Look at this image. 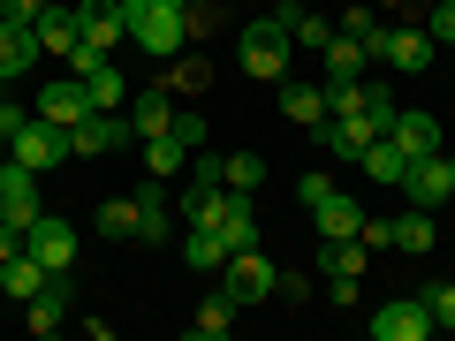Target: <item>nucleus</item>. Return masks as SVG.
<instances>
[{
  "instance_id": "obj_1",
  "label": "nucleus",
  "mask_w": 455,
  "mask_h": 341,
  "mask_svg": "<svg viewBox=\"0 0 455 341\" xmlns=\"http://www.w3.org/2000/svg\"><path fill=\"white\" fill-rule=\"evenodd\" d=\"M122 16H130V38L152 53V61H175V53L190 46V31H182V0H122Z\"/></svg>"
},
{
  "instance_id": "obj_2",
  "label": "nucleus",
  "mask_w": 455,
  "mask_h": 341,
  "mask_svg": "<svg viewBox=\"0 0 455 341\" xmlns=\"http://www.w3.org/2000/svg\"><path fill=\"white\" fill-rule=\"evenodd\" d=\"M289 53H296V38H289V23H281V16H251L243 38H235V61H243V76H266V83L289 76Z\"/></svg>"
},
{
  "instance_id": "obj_3",
  "label": "nucleus",
  "mask_w": 455,
  "mask_h": 341,
  "mask_svg": "<svg viewBox=\"0 0 455 341\" xmlns=\"http://www.w3.org/2000/svg\"><path fill=\"white\" fill-rule=\"evenodd\" d=\"M8 160H23L31 175H53L61 160H76V145H68V130L61 122H46V114H31L16 137H8Z\"/></svg>"
},
{
  "instance_id": "obj_4",
  "label": "nucleus",
  "mask_w": 455,
  "mask_h": 341,
  "mask_svg": "<svg viewBox=\"0 0 455 341\" xmlns=\"http://www.w3.org/2000/svg\"><path fill=\"white\" fill-rule=\"evenodd\" d=\"M220 274H228V296H235L243 311H251V304H274V289H281V266L266 258L259 243H251V250H228Z\"/></svg>"
},
{
  "instance_id": "obj_5",
  "label": "nucleus",
  "mask_w": 455,
  "mask_h": 341,
  "mask_svg": "<svg viewBox=\"0 0 455 341\" xmlns=\"http://www.w3.org/2000/svg\"><path fill=\"white\" fill-rule=\"evenodd\" d=\"M130 137L137 130H130V114H122V107H92L76 130H68V145H76V160H107V152H122Z\"/></svg>"
},
{
  "instance_id": "obj_6",
  "label": "nucleus",
  "mask_w": 455,
  "mask_h": 341,
  "mask_svg": "<svg viewBox=\"0 0 455 341\" xmlns=\"http://www.w3.org/2000/svg\"><path fill=\"white\" fill-rule=\"evenodd\" d=\"M23 250H31L46 274H68V266H76V227H68L61 212H38V220L23 227Z\"/></svg>"
},
{
  "instance_id": "obj_7",
  "label": "nucleus",
  "mask_w": 455,
  "mask_h": 341,
  "mask_svg": "<svg viewBox=\"0 0 455 341\" xmlns=\"http://www.w3.org/2000/svg\"><path fill=\"white\" fill-rule=\"evenodd\" d=\"M364 326H372V341H425L433 334V311H425V296H395V304H379Z\"/></svg>"
},
{
  "instance_id": "obj_8",
  "label": "nucleus",
  "mask_w": 455,
  "mask_h": 341,
  "mask_svg": "<svg viewBox=\"0 0 455 341\" xmlns=\"http://www.w3.org/2000/svg\"><path fill=\"white\" fill-rule=\"evenodd\" d=\"M433 31H425V23H387V46H379V61L387 68H403V76H425V68H433Z\"/></svg>"
},
{
  "instance_id": "obj_9",
  "label": "nucleus",
  "mask_w": 455,
  "mask_h": 341,
  "mask_svg": "<svg viewBox=\"0 0 455 341\" xmlns=\"http://www.w3.org/2000/svg\"><path fill=\"white\" fill-rule=\"evenodd\" d=\"M410 205H425V212H440L455 197V152H433V160H410Z\"/></svg>"
},
{
  "instance_id": "obj_10",
  "label": "nucleus",
  "mask_w": 455,
  "mask_h": 341,
  "mask_svg": "<svg viewBox=\"0 0 455 341\" xmlns=\"http://www.w3.org/2000/svg\"><path fill=\"white\" fill-rule=\"evenodd\" d=\"M357 274H364V243H319V281L334 304H357Z\"/></svg>"
},
{
  "instance_id": "obj_11",
  "label": "nucleus",
  "mask_w": 455,
  "mask_h": 341,
  "mask_svg": "<svg viewBox=\"0 0 455 341\" xmlns=\"http://www.w3.org/2000/svg\"><path fill=\"white\" fill-rule=\"evenodd\" d=\"M38 182H46V175H31L23 160H0V212H8L16 227L38 220Z\"/></svg>"
},
{
  "instance_id": "obj_12",
  "label": "nucleus",
  "mask_w": 455,
  "mask_h": 341,
  "mask_svg": "<svg viewBox=\"0 0 455 341\" xmlns=\"http://www.w3.org/2000/svg\"><path fill=\"white\" fill-rule=\"evenodd\" d=\"M31 114H46V122H61V130H76L84 114H92V91H84V76H53L46 91L31 99Z\"/></svg>"
},
{
  "instance_id": "obj_13",
  "label": "nucleus",
  "mask_w": 455,
  "mask_h": 341,
  "mask_svg": "<svg viewBox=\"0 0 455 341\" xmlns=\"http://www.w3.org/2000/svg\"><path fill=\"white\" fill-rule=\"evenodd\" d=\"M387 137L410 152V160H433V152H448V137H440V122H433L425 107H403V114L387 122Z\"/></svg>"
},
{
  "instance_id": "obj_14",
  "label": "nucleus",
  "mask_w": 455,
  "mask_h": 341,
  "mask_svg": "<svg viewBox=\"0 0 455 341\" xmlns=\"http://www.w3.org/2000/svg\"><path fill=\"white\" fill-rule=\"evenodd\" d=\"M38 61H46L38 53V31L23 16H0V76H31Z\"/></svg>"
},
{
  "instance_id": "obj_15",
  "label": "nucleus",
  "mask_w": 455,
  "mask_h": 341,
  "mask_svg": "<svg viewBox=\"0 0 455 341\" xmlns=\"http://www.w3.org/2000/svg\"><path fill=\"white\" fill-rule=\"evenodd\" d=\"M31 31H38V53H61V61L84 46V16H76V8H38Z\"/></svg>"
},
{
  "instance_id": "obj_16",
  "label": "nucleus",
  "mask_w": 455,
  "mask_h": 341,
  "mask_svg": "<svg viewBox=\"0 0 455 341\" xmlns=\"http://www.w3.org/2000/svg\"><path fill=\"white\" fill-rule=\"evenodd\" d=\"M76 16H84V46H99V53H114L122 38H130V16H122V0H84Z\"/></svg>"
},
{
  "instance_id": "obj_17",
  "label": "nucleus",
  "mask_w": 455,
  "mask_h": 341,
  "mask_svg": "<svg viewBox=\"0 0 455 341\" xmlns=\"http://www.w3.org/2000/svg\"><path fill=\"white\" fill-rule=\"evenodd\" d=\"M23 326H31L38 341H46V334H61V326H68V274H53L46 289H38L31 304H23Z\"/></svg>"
},
{
  "instance_id": "obj_18",
  "label": "nucleus",
  "mask_w": 455,
  "mask_h": 341,
  "mask_svg": "<svg viewBox=\"0 0 455 341\" xmlns=\"http://www.w3.org/2000/svg\"><path fill=\"white\" fill-rule=\"evenodd\" d=\"M364 175H372L379 182V190H403V182H410V152L403 145H395V137H372V145H364Z\"/></svg>"
},
{
  "instance_id": "obj_19",
  "label": "nucleus",
  "mask_w": 455,
  "mask_h": 341,
  "mask_svg": "<svg viewBox=\"0 0 455 341\" xmlns=\"http://www.w3.org/2000/svg\"><path fill=\"white\" fill-rule=\"evenodd\" d=\"M311 220H319V243H357V227H364V212H357V197H326V205H311Z\"/></svg>"
},
{
  "instance_id": "obj_20",
  "label": "nucleus",
  "mask_w": 455,
  "mask_h": 341,
  "mask_svg": "<svg viewBox=\"0 0 455 341\" xmlns=\"http://www.w3.org/2000/svg\"><path fill=\"white\" fill-rule=\"evenodd\" d=\"M137 243H152V250L167 243V175H152L137 190Z\"/></svg>"
},
{
  "instance_id": "obj_21",
  "label": "nucleus",
  "mask_w": 455,
  "mask_h": 341,
  "mask_svg": "<svg viewBox=\"0 0 455 341\" xmlns=\"http://www.w3.org/2000/svg\"><path fill=\"white\" fill-rule=\"evenodd\" d=\"M281 114H289L296 130H319L326 122V83H289L281 76Z\"/></svg>"
},
{
  "instance_id": "obj_22",
  "label": "nucleus",
  "mask_w": 455,
  "mask_h": 341,
  "mask_svg": "<svg viewBox=\"0 0 455 341\" xmlns=\"http://www.w3.org/2000/svg\"><path fill=\"white\" fill-rule=\"evenodd\" d=\"M46 281H53V274H46V266L31 258V250H16V258H0V296H16V304H31V296L46 289Z\"/></svg>"
},
{
  "instance_id": "obj_23",
  "label": "nucleus",
  "mask_w": 455,
  "mask_h": 341,
  "mask_svg": "<svg viewBox=\"0 0 455 341\" xmlns=\"http://www.w3.org/2000/svg\"><path fill=\"white\" fill-rule=\"evenodd\" d=\"M167 122H175V107H167V76H160V83H145V91L130 99V130L137 137H160Z\"/></svg>"
},
{
  "instance_id": "obj_24",
  "label": "nucleus",
  "mask_w": 455,
  "mask_h": 341,
  "mask_svg": "<svg viewBox=\"0 0 455 341\" xmlns=\"http://www.w3.org/2000/svg\"><path fill=\"white\" fill-rule=\"evenodd\" d=\"M212 227L228 235V250H251V243H259V212H251V197H243V190L220 197V220H212Z\"/></svg>"
},
{
  "instance_id": "obj_25",
  "label": "nucleus",
  "mask_w": 455,
  "mask_h": 341,
  "mask_svg": "<svg viewBox=\"0 0 455 341\" xmlns=\"http://www.w3.org/2000/svg\"><path fill=\"white\" fill-rule=\"evenodd\" d=\"M433 243H440V220H433L425 205H410L403 220H395V250H403V258H425Z\"/></svg>"
},
{
  "instance_id": "obj_26",
  "label": "nucleus",
  "mask_w": 455,
  "mask_h": 341,
  "mask_svg": "<svg viewBox=\"0 0 455 341\" xmlns=\"http://www.w3.org/2000/svg\"><path fill=\"white\" fill-rule=\"evenodd\" d=\"M235 311H243V304H235V296H205V304H197V319H190V341H228V326H235Z\"/></svg>"
},
{
  "instance_id": "obj_27",
  "label": "nucleus",
  "mask_w": 455,
  "mask_h": 341,
  "mask_svg": "<svg viewBox=\"0 0 455 341\" xmlns=\"http://www.w3.org/2000/svg\"><path fill=\"white\" fill-rule=\"evenodd\" d=\"M319 61H326V76H364V68H372V53H364V38L334 31V38L319 46Z\"/></svg>"
},
{
  "instance_id": "obj_28",
  "label": "nucleus",
  "mask_w": 455,
  "mask_h": 341,
  "mask_svg": "<svg viewBox=\"0 0 455 341\" xmlns=\"http://www.w3.org/2000/svg\"><path fill=\"white\" fill-rule=\"evenodd\" d=\"M182 266L220 274V266H228V235H220V227H190V235H182Z\"/></svg>"
},
{
  "instance_id": "obj_29",
  "label": "nucleus",
  "mask_w": 455,
  "mask_h": 341,
  "mask_svg": "<svg viewBox=\"0 0 455 341\" xmlns=\"http://www.w3.org/2000/svg\"><path fill=\"white\" fill-rule=\"evenodd\" d=\"M145 167H152V175H167V182H175L182 167H190V145H182L175 130H160V137H145Z\"/></svg>"
},
{
  "instance_id": "obj_30",
  "label": "nucleus",
  "mask_w": 455,
  "mask_h": 341,
  "mask_svg": "<svg viewBox=\"0 0 455 341\" xmlns=\"http://www.w3.org/2000/svg\"><path fill=\"white\" fill-rule=\"evenodd\" d=\"M281 23H289V38H296V46H311V53L334 38V23H326L319 8H304V0H296V8H281Z\"/></svg>"
},
{
  "instance_id": "obj_31",
  "label": "nucleus",
  "mask_w": 455,
  "mask_h": 341,
  "mask_svg": "<svg viewBox=\"0 0 455 341\" xmlns=\"http://www.w3.org/2000/svg\"><path fill=\"white\" fill-rule=\"evenodd\" d=\"M220 182H228V190H259V182H266V152H220Z\"/></svg>"
},
{
  "instance_id": "obj_32",
  "label": "nucleus",
  "mask_w": 455,
  "mask_h": 341,
  "mask_svg": "<svg viewBox=\"0 0 455 341\" xmlns=\"http://www.w3.org/2000/svg\"><path fill=\"white\" fill-rule=\"evenodd\" d=\"M220 197H228V182H190V190H182V220L212 227V220H220Z\"/></svg>"
},
{
  "instance_id": "obj_33",
  "label": "nucleus",
  "mask_w": 455,
  "mask_h": 341,
  "mask_svg": "<svg viewBox=\"0 0 455 341\" xmlns=\"http://www.w3.org/2000/svg\"><path fill=\"white\" fill-rule=\"evenodd\" d=\"M99 235H137V190L130 197H99Z\"/></svg>"
},
{
  "instance_id": "obj_34",
  "label": "nucleus",
  "mask_w": 455,
  "mask_h": 341,
  "mask_svg": "<svg viewBox=\"0 0 455 341\" xmlns=\"http://www.w3.org/2000/svg\"><path fill=\"white\" fill-rule=\"evenodd\" d=\"M167 83H175V91H205L212 61H205V53H175V61H167Z\"/></svg>"
},
{
  "instance_id": "obj_35",
  "label": "nucleus",
  "mask_w": 455,
  "mask_h": 341,
  "mask_svg": "<svg viewBox=\"0 0 455 341\" xmlns=\"http://www.w3.org/2000/svg\"><path fill=\"white\" fill-rule=\"evenodd\" d=\"M220 23H228L220 0H182V31H190V38H212Z\"/></svg>"
},
{
  "instance_id": "obj_36",
  "label": "nucleus",
  "mask_w": 455,
  "mask_h": 341,
  "mask_svg": "<svg viewBox=\"0 0 455 341\" xmlns=\"http://www.w3.org/2000/svg\"><path fill=\"white\" fill-rule=\"evenodd\" d=\"M326 114H364V76H326Z\"/></svg>"
},
{
  "instance_id": "obj_37",
  "label": "nucleus",
  "mask_w": 455,
  "mask_h": 341,
  "mask_svg": "<svg viewBox=\"0 0 455 341\" xmlns=\"http://www.w3.org/2000/svg\"><path fill=\"white\" fill-rule=\"evenodd\" d=\"M364 114H372L379 130H387L395 114H403V99H395V83H379V76H364Z\"/></svg>"
},
{
  "instance_id": "obj_38",
  "label": "nucleus",
  "mask_w": 455,
  "mask_h": 341,
  "mask_svg": "<svg viewBox=\"0 0 455 341\" xmlns=\"http://www.w3.org/2000/svg\"><path fill=\"white\" fill-rule=\"evenodd\" d=\"M425 31H433V46H455V0H433L425 8Z\"/></svg>"
},
{
  "instance_id": "obj_39",
  "label": "nucleus",
  "mask_w": 455,
  "mask_h": 341,
  "mask_svg": "<svg viewBox=\"0 0 455 341\" xmlns=\"http://www.w3.org/2000/svg\"><path fill=\"white\" fill-rule=\"evenodd\" d=\"M425 311H433V326H455V281H433L425 289Z\"/></svg>"
},
{
  "instance_id": "obj_40",
  "label": "nucleus",
  "mask_w": 455,
  "mask_h": 341,
  "mask_svg": "<svg viewBox=\"0 0 455 341\" xmlns=\"http://www.w3.org/2000/svg\"><path fill=\"white\" fill-rule=\"evenodd\" d=\"M326 197H334V175H296V205H326Z\"/></svg>"
},
{
  "instance_id": "obj_41",
  "label": "nucleus",
  "mask_w": 455,
  "mask_h": 341,
  "mask_svg": "<svg viewBox=\"0 0 455 341\" xmlns=\"http://www.w3.org/2000/svg\"><path fill=\"white\" fill-rule=\"evenodd\" d=\"M357 243H364V250H395V220H364Z\"/></svg>"
},
{
  "instance_id": "obj_42",
  "label": "nucleus",
  "mask_w": 455,
  "mask_h": 341,
  "mask_svg": "<svg viewBox=\"0 0 455 341\" xmlns=\"http://www.w3.org/2000/svg\"><path fill=\"white\" fill-rule=\"evenodd\" d=\"M167 130H175V137H182V145H190V152L205 145V122H197V114H175V122H167Z\"/></svg>"
},
{
  "instance_id": "obj_43",
  "label": "nucleus",
  "mask_w": 455,
  "mask_h": 341,
  "mask_svg": "<svg viewBox=\"0 0 455 341\" xmlns=\"http://www.w3.org/2000/svg\"><path fill=\"white\" fill-rule=\"evenodd\" d=\"M38 8H61V0H23V23H31V16H38Z\"/></svg>"
},
{
  "instance_id": "obj_44",
  "label": "nucleus",
  "mask_w": 455,
  "mask_h": 341,
  "mask_svg": "<svg viewBox=\"0 0 455 341\" xmlns=\"http://www.w3.org/2000/svg\"><path fill=\"white\" fill-rule=\"evenodd\" d=\"M425 8H433V0H425Z\"/></svg>"
},
{
  "instance_id": "obj_45",
  "label": "nucleus",
  "mask_w": 455,
  "mask_h": 341,
  "mask_svg": "<svg viewBox=\"0 0 455 341\" xmlns=\"http://www.w3.org/2000/svg\"><path fill=\"white\" fill-rule=\"evenodd\" d=\"M0 220H8V212H0Z\"/></svg>"
},
{
  "instance_id": "obj_46",
  "label": "nucleus",
  "mask_w": 455,
  "mask_h": 341,
  "mask_svg": "<svg viewBox=\"0 0 455 341\" xmlns=\"http://www.w3.org/2000/svg\"><path fill=\"white\" fill-rule=\"evenodd\" d=\"M0 83H8V76H0Z\"/></svg>"
}]
</instances>
